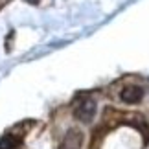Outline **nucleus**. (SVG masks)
I'll return each mask as SVG.
<instances>
[{
  "instance_id": "2",
  "label": "nucleus",
  "mask_w": 149,
  "mask_h": 149,
  "mask_svg": "<svg viewBox=\"0 0 149 149\" xmlns=\"http://www.w3.org/2000/svg\"><path fill=\"white\" fill-rule=\"evenodd\" d=\"M81 146H83V133L77 129H72L66 133L65 140L61 144V149H81Z\"/></svg>"
},
{
  "instance_id": "4",
  "label": "nucleus",
  "mask_w": 149,
  "mask_h": 149,
  "mask_svg": "<svg viewBox=\"0 0 149 149\" xmlns=\"http://www.w3.org/2000/svg\"><path fill=\"white\" fill-rule=\"evenodd\" d=\"M17 144H19V140H17L13 134H6L4 138L0 140V149H13Z\"/></svg>"
},
{
  "instance_id": "1",
  "label": "nucleus",
  "mask_w": 149,
  "mask_h": 149,
  "mask_svg": "<svg viewBox=\"0 0 149 149\" xmlns=\"http://www.w3.org/2000/svg\"><path fill=\"white\" fill-rule=\"evenodd\" d=\"M94 114H96V101L90 98L81 100L74 107V116L77 120H81V122H90L94 118Z\"/></svg>"
},
{
  "instance_id": "5",
  "label": "nucleus",
  "mask_w": 149,
  "mask_h": 149,
  "mask_svg": "<svg viewBox=\"0 0 149 149\" xmlns=\"http://www.w3.org/2000/svg\"><path fill=\"white\" fill-rule=\"evenodd\" d=\"M28 2H37V0H28Z\"/></svg>"
},
{
  "instance_id": "3",
  "label": "nucleus",
  "mask_w": 149,
  "mask_h": 149,
  "mask_svg": "<svg viewBox=\"0 0 149 149\" xmlns=\"http://www.w3.org/2000/svg\"><path fill=\"white\" fill-rule=\"evenodd\" d=\"M142 98H144V88H140V87H129V88H123V92H122L123 103H138Z\"/></svg>"
}]
</instances>
